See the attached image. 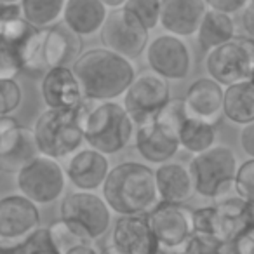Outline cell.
<instances>
[{
  "label": "cell",
  "mask_w": 254,
  "mask_h": 254,
  "mask_svg": "<svg viewBox=\"0 0 254 254\" xmlns=\"http://www.w3.org/2000/svg\"><path fill=\"white\" fill-rule=\"evenodd\" d=\"M82 94L94 101H113L126 92L136 77L134 64L105 47L82 53L71 64Z\"/></svg>",
  "instance_id": "6da1fadb"
},
{
  "label": "cell",
  "mask_w": 254,
  "mask_h": 254,
  "mask_svg": "<svg viewBox=\"0 0 254 254\" xmlns=\"http://www.w3.org/2000/svg\"><path fill=\"white\" fill-rule=\"evenodd\" d=\"M103 198L112 212L120 216L146 214L159 202L153 169L141 162H120L108 171Z\"/></svg>",
  "instance_id": "7a4b0ae2"
},
{
  "label": "cell",
  "mask_w": 254,
  "mask_h": 254,
  "mask_svg": "<svg viewBox=\"0 0 254 254\" xmlns=\"http://www.w3.org/2000/svg\"><path fill=\"white\" fill-rule=\"evenodd\" d=\"M98 101L84 98L77 108L51 110L47 108L33 124V138L40 155L54 160L68 159L84 143L85 117Z\"/></svg>",
  "instance_id": "3957f363"
},
{
  "label": "cell",
  "mask_w": 254,
  "mask_h": 254,
  "mask_svg": "<svg viewBox=\"0 0 254 254\" xmlns=\"http://www.w3.org/2000/svg\"><path fill=\"white\" fill-rule=\"evenodd\" d=\"M254 230V205L240 197H228L214 205L195 209L193 232L209 235L223 246L237 242Z\"/></svg>",
  "instance_id": "277c9868"
},
{
  "label": "cell",
  "mask_w": 254,
  "mask_h": 254,
  "mask_svg": "<svg viewBox=\"0 0 254 254\" xmlns=\"http://www.w3.org/2000/svg\"><path fill=\"white\" fill-rule=\"evenodd\" d=\"M134 131V122L120 103L98 101L85 117L84 141L105 155H115L127 148Z\"/></svg>",
  "instance_id": "5b68a950"
},
{
  "label": "cell",
  "mask_w": 254,
  "mask_h": 254,
  "mask_svg": "<svg viewBox=\"0 0 254 254\" xmlns=\"http://www.w3.org/2000/svg\"><path fill=\"white\" fill-rule=\"evenodd\" d=\"M237 155L226 145H214L190 160L193 190L204 198L219 200L233 188L237 176Z\"/></svg>",
  "instance_id": "8992f818"
},
{
  "label": "cell",
  "mask_w": 254,
  "mask_h": 254,
  "mask_svg": "<svg viewBox=\"0 0 254 254\" xmlns=\"http://www.w3.org/2000/svg\"><path fill=\"white\" fill-rule=\"evenodd\" d=\"M60 214L68 228L87 242L99 240L112 226V211L94 191H71L61 200Z\"/></svg>",
  "instance_id": "52a82bcc"
},
{
  "label": "cell",
  "mask_w": 254,
  "mask_h": 254,
  "mask_svg": "<svg viewBox=\"0 0 254 254\" xmlns=\"http://www.w3.org/2000/svg\"><path fill=\"white\" fill-rule=\"evenodd\" d=\"M205 70L223 87L251 80L254 73V39L235 35L232 40L211 49L205 56Z\"/></svg>",
  "instance_id": "ba28073f"
},
{
  "label": "cell",
  "mask_w": 254,
  "mask_h": 254,
  "mask_svg": "<svg viewBox=\"0 0 254 254\" xmlns=\"http://www.w3.org/2000/svg\"><path fill=\"white\" fill-rule=\"evenodd\" d=\"M16 185L21 195L37 205L53 204L64 193L66 174L58 160L37 155L16 173Z\"/></svg>",
  "instance_id": "9c48e42d"
},
{
  "label": "cell",
  "mask_w": 254,
  "mask_h": 254,
  "mask_svg": "<svg viewBox=\"0 0 254 254\" xmlns=\"http://www.w3.org/2000/svg\"><path fill=\"white\" fill-rule=\"evenodd\" d=\"M122 106L131 117L134 126L153 120L171 99L169 80L152 70L136 75L131 85L124 92Z\"/></svg>",
  "instance_id": "30bf717a"
},
{
  "label": "cell",
  "mask_w": 254,
  "mask_h": 254,
  "mask_svg": "<svg viewBox=\"0 0 254 254\" xmlns=\"http://www.w3.org/2000/svg\"><path fill=\"white\" fill-rule=\"evenodd\" d=\"M99 37L105 49L120 54L126 60H136L146 51L150 42V32L122 7L108 12Z\"/></svg>",
  "instance_id": "8fae6325"
},
{
  "label": "cell",
  "mask_w": 254,
  "mask_h": 254,
  "mask_svg": "<svg viewBox=\"0 0 254 254\" xmlns=\"http://www.w3.org/2000/svg\"><path fill=\"white\" fill-rule=\"evenodd\" d=\"M152 232L162 247L180 251L193 233V211L185 204L159 200L145 214Z\"/></svg>",
  "instance_id": "7c38bea8"
},
{
  "label": "cell",
  "mask_w": 254,
  "mask_h": 254,
  "mask_svg": "<svg viewBox=\"0 0 254 254\" xmlns=\"http://www.w3.org/2000/svg\"><path fill=\"white\" fill-rule=\"evenodd\" d=\"M146 61L152 71L166 80H183L191 70V53L181 37L164 33L148 42Z\"/></svg>",
  "instance_id": "4fadbf2b"
},
{
  "label": "cell",
  "mask_w": 254,
  "mask_h": 254,
  "mask_svg": "<svg viewBox=\"0 0 254 254\" xmlns=\"http://www.w3.org/2000/svg\"><path fill=\"white\" fill-rule=\"evenodd\" d=\"M0 171L16 174L39 153L33 131L18 124L14 117H0Z\"/></svg>",
  "instance_id": "5bb4252c"
},
{
  "label": "cell",
  "mask_w": 254,
  "mask_h": 254,
  "mask_svg": "<svg viewBox=\"0 0 254 254\" xmlns=\"http://www.w3.org/2000/svg\"><path fill=\"white\" fill-rule=\"evenodd\" d=\"M134 141L138 153L150 164H166L180 152L178 129L155 117L150 122L138 126L134 131Z\"/></svg>",
  "instance_id": "9a60e30c"
},
{
  "label": "cell",
  "mask_w": 254,
  "mask_h": 254,
  "mask_svg": "<svg viewBox=\"0 0 254 254\" xmlns=\"http://www.w3.org/2000/svg\"><path fill=\"white\" fill-rule=\"evenodd\" d=\"M40 226L39 205L25 195H5L0 198V239L19 242Z\"/></svg>",
  "instance_id": "2e32d148"
},
{
  "label": "cell",
  "mask_w": 254,
  "mask_h": 254,
  "mask_svg": "<svg viewBox=\"0 0 254 254\" xmlns=\"http://www.w3.org/2000/svg\"><path fill=\"white\" fill-rule=\"evenodd\" d=\"M110 242L119 254H157L160 249L145 214L119 216L112 226Z\"/></svg>",
  "instance_id": "e0dca14e"
},
{
  "label": "cell",
  "mask_w": 254,
  "mask_h": 254,
  "mask_svg": "<svg viewBox=\"0 0 254 254\" xmlns=\"http://www.w3.org/2000/svg\"><path fill=\"white\" fill-rule=\"evenodd\" d=\"M110 171L108 155L94 148H80L68 157L64 174L77 190L96 191L103 187Z\"/></svg>",
  "instance_id": "ac0fdd59"
},
{
  "label": "cell",
  "mask_w": 254,
  "mask_h": 254,
  "mask_svg": "<svg viewBox=\"0 0 254 254\" xmlns=\"http://www.w3.org/2000/svg\"><path fill=\"white\" fill-rule=\"evenodd\" d=\"M40 94L51 110L77 108L84 101L80 84L71 71V66H54L42 75Z\"/></svg>",
  "instance_id": "d6986e66"
},
{
  "label": "cell",
  "mask_w": 254,
  "mask_h": 254,
  "mask_svg": "<svg viewBox=\"0 0 254 254\" xmlns=\"http://www.w3.org/2000/svg\"><path fill=\"white\" fill-rule=\"evenodd\" d=\"M207 5L204 0H160L159 25L176 37H191L204 18Z\"/></svg>",
  "instance_id": "ffe728a7"
},
{
  "label": "cell",
  "mask_w": 254,
  "mask_h": 254,
  "mask_svg": "<svg viewBox=\"0 0 254 254\" xmlns=\"http://www.w3.org/2000/svg\"><path fill=\"white\" fill-rule=\"evenodd\" d=\"M223 91L225 87L211 77L197 78L188 87L187 96L183 98L187 115L216 124L223 115Z\"/></svg>",
  "instance_id": "44dd1931"
},
{
  "label": "cell",
  "mask_w": 254,
  "mask_h": 254,
  "mask_svg": "<svg viewBox=\"0 0 254 254\" xmlns=\"http://www.w3.org/2000/svg\"><path fill=\"white\" fill-rule=\"evenodd\" d=\"M82 54V37L71 32L64 23L44 28L42 56L47 70L54 66H71Z\"/></svg>",
  "instance_id": "7402d4cb"
},
{
  "label": "cell",
  "mask_w": 254,
  "mask_h": 254,
  "mask_svg": "<svg viewBox=\"0 0 254 254\" xmlns=\"http://www.w3.org/2000/svg\"><path fill=\"white\" fill-rule=\"evenodd\" d=\"M155 176V188L157 195L162 202L171 204H187L191 195L195 193L193 183L188 167L178 162H166L157 166L153 171Z\"/></svg>",
  "instance_id": "603a6c76"
},
{
  "label": "cell",
  "mask_w": 254,
  "mask_h": 254,
  "mask_svg": "<svg viewBox=\"0 0 254 254\" xmlns=\"http://www.w3.org/2000/svg\"><path fill=\"white\" fill-rule=\"evenodd\" d=\"M108 16V7L101 0H66L63 23L80 37L94 35L101 30Z\"/></svg>",
  "instance_id": "cb8c5ba5"
},
{
  "label": "cell",
  "mask_w": 254,
  "mask_h": 254,
  "mask_svg": "<svg viewBox=\"0 0 254 254\" xmlns=\"http://www.w3.org/2000/svg\"><path fill=\"white\" fill-rule=\"evenodd\" d=\"M223 117L237 126L254 122V82L242 80L223 91Z\"/></svg>",
  "instance_id": "d4e9b609"
},
{
  "label": "cell",
  "mask_w": 254,
  "mask_h": 254,
  "mask_svg": "<svg viewBox=\"0 0 254 254\" xmlns=\"http://www.w3.org/2000/svg\"><path fill=\"white\" fill-rule=\"evenodd\" d=\"M197 42L204 53L228 42L235 37V21L230 14L207 9L197 28Z\"/></svg>",
  "instance_id": "484cf974"
},
{
  "label": "cell",
  "mask_w": 254,
  "mask_h": 254,
  "mask_svg": "<svg viewBox=\"0 0 254 254\" xmlns=\"http://www.w3.org/2000/svg\"><path fill=\"white\" fill-rule=\"evenodd\" d=\"M178 139L181 148L190 152L191 155H197L216 145V126L187 117L178 129Z\"/></svg>",
  "instance_id": "4316f807"
},
{
  "label": "cell",
  "mask_w": 254,
  "mask_h": 254,
  "mask_svg": "<svg viewBox=\"0 0 254 254\" xmlns=\"http://www.w3.org/2000/svg\"><path fill=\"white\" fill-rule=\"evenodd\" d=\"M66 0H21V16L35 28H49L63 16Z\"/></svg>",
  "instance_id": "83f0119b"
},
{
  "label": "cell",
  "mask_w": 254,
  "mask_h": 254,
  "mask_svg": "<svg viewBox=\"0 0 254 254\" xmlns=\"http://www.w3.org/2000/svg\"><path fill=\"white\" fill-rule=\"evenodd\" d=\"M122 9L134 16L148 32L159 26L160 0H126Z\"/></svg>",
  "instance_id": "f1b7e54d"
},
{
  "label": "cell",
  "mask_w": 254,
  "mask_h": 254,
  "mask_svg": "<svg viewBox=\"0 0 254 254\" xmlns=\"http://www.w3.org/2000/svg\"><path fill=\"white\" fill-rule=\"evenodd\" d=\"M18 254H60V251L51 240L49 230L39 226L23 240H19Z\"/></svg>",
  "instance_id": "f546056e"
},
{
  "label": "cell",
  "mask_w": 254,
  "mask_h": 254,
  "mask_svg": "<svg viewBox=\"0 0 254 254\" xmlns=\"http://www.w3.org/2000/svg\"><path fill=\"white\" fill-rule=\"evenodd\" d=\"M21 101L23 91L16 78H0V117L12 115Z\"/></svg>",
  "instance_id": "4dcf8cb0"
},
{
  "label": "cell",
  "mask_w": 254,
  "mask_h": 254,
  "mask_svg": "<svg viewBox=\"0 0 254 254\" xmlns=\"http://www.w3.org/2000/svg\"><path fill=\"white\" fill-rule=\"evenodd\" d=\"M233 188L237 197L254 205V159H249L237 167V176Z\"/></svg>",
  "instance_id": "1f68e13d"
},
{
  "label": "cell",
  "mask_w": 254,
  "mask_h": 254,
  "mask_svg": "<svg viewBox=\"0 0 254 254\" xmlns=\"http://www.w3.org/2000/svg\"><path fill=\"white\" fill-rule=\"evenodd\" d=\"M47 230H49L51 240L54 242L56 249L60 251V254H64L66 251H70V249H73L75 246H78V244L87 242V240L80 239L77 233L71 232L63 219H58V221L51 223V225L47 226Z\"/></svg>",
  "instance_id": "d6a6232c"
},
{
  "label": "cell",
  "mask_w": 254,
  "mask_h": 254,
  "mask_svg": "<svg viewBox=\"0 0 254 254\" xmlns=\"http://www.w3.org/2000/svg\"><path fill=\"white\" fill-rule=\"evenodd\" d=\"M223 244L218 242L216 239L209 235H202V233H191V237L183 244L181 247V254H212V253H221Z\"/></svg>",
  "instance_id": "836d02e7"
},
{
  "label": "cell",
  "mask_w": 254,
  "mask_h": 254,
  "mask_svg": "<svg viewBox=\"0 0 254 254\" xmlns=\"http://www.w3.org/2000/svg\"><path fill=\"white\" fill-rule=\"evenodd\" d=\"M21 73L18 54L5 46H0V78H16Z\"/></svg>",
  "instance_id": "e575fe53"
},
{
  "label": "cell",
  "mask_w": 254,
  "mask_h": 254,
  "mask_svg": "<svg viewBox=\"0 0 254 254\" xmlns=\"http://www.w3.org/2000/svg\"><path fill=\"white\" fill-rule=\"evenodd\" d=\"M207 9H212V11H219L225 12V14H237L240 12L247 4L249 0H204Z\"/></svg>",
  "instance_id": "d590c367"
},
{
  "label": "cell",
  "mask_w": 254,
  "mask_h": 254,
  "mask_svg": "<svg viewBox=\"0 0 254 254\" xmlns=\"http://www.w3.org/2000/svg\"><path fill=\"white\" fill-rule=\"evenodd\" d=\"M240 145H242V150L246 152V155L254 159V122L242 127V131H240Z\"/></svg>",
  "instance_id": "8d00e7d4"
},
{
  "label": "cell",
  "mask_w": 254,
  "mask_h": 254,
  "mask_svg": "<svg viewBox=\"0 0 254 254\" xmlns=\"http://www.w3.org/2000/svg\"><path fill=\"white\" fill-rule=\"evenodd\" d=\"M242 26L247 37L254 39V0H249V4L242 9Z\"/></svg>",
  "instance_id": "74e56055"
},
{
  "label": "cell",
  "mask_w": 254,
  "mask_h": 254,
  "mask_svg": "<svg viewBox=\"0 0 254 254\" xmlns=\"http://www.w3.org/2000/svg\"><path fill=\"white\" fill-rule=\"evenodd\" d=\"M64 254H99V253H98V246H96V242H84V244L75 246L73 249L66 251Z\"/></svg>",
  "instance_id": "f35d334b"
},
{
  "label": "cell",
  "mask_w": 254,
  "mask_h": 254,
  "mask_svg": "<svg viewBox=\"0 0 254 254\" xmlns=\"http://www.w3.org/2000/svg\"><path fill=\"white\" fill-rule=\"evenodd\" d=\"M0 254H18V242L0 239Z\"/></svg>",
  "instance_id": "ab89813d"
},
{
  "label": "cell",
  "mask_w": 254,
  "mask_h": 254,
  "mask_svg": "<svg viewBox=\"0 0 254 254\" xmlns=\"http://www.w3.org/2000/svg\"><path fill=\"white\" fill-rule=\"evenodd\" d=\"M98 253H99V254H119V253H117L115 247L112 246L110 239L106 240L105 244H99V246H98Z\"/></svg>",
  "instance_id": "60d3db41"
},
{
  "label": "cell",
  "mask_w": 254,
  "mask_h": 254,
  "mask_svg": "<svg viewBox=\"0 0 254 254\" xmlns=\"http://www.w3.org/2000/svg\"><path fill=\"white\" fill-rule=\"evenodd\" d=\"M108 9H119L126 4V0H101Z\"/></svg>",
  "instance_id": "b9f144b4"
},
{
  "label": "cell",
  "mask_w": 254,
  "mask_h": 254,
  "mask_svg": "<svg viewBox=\"0 0 254 254\" xmlns=\"http://www.w3.org/2000/svg\"><path fill=\"white\" fill-rule=\"evenodd\" d=\"M21 0H0V9L2 7H12V5H19Z\"/></svg>",
  "instance_id": "7bdbcfd3"
},
{
  "label": "cell",
  "mask_w": 254,
  "mask_h": 254,
  "mask_svg": "<svg viewBox=\"0 0 254 254\" xmlns=\"http://www.w3.org/2000/svg\"><path fill=\"white\" fill-rule=\"evenodd\" d=\"M212 254H223V251H221V253H212Z\"/></svg>",
  "instance_id": "ee69618b"
},
{
  "label": "cell",
  "mask_w": 254,
  "mask_h": 254,
  "mask_svg": "<svg viewBox=\"0 0 254 254\" xmlns=\"http://www.w3.org/2000/svg\"><path fill=\"white\" fill-rule=\"evenodd\" d=\"M0 136H2V129H0Z\"/></svg>",
  "instance_id": "f6af8a7d"
},
{
  "label": "cell",
  "mask_w": 254,
  "mask_h": 254,
  "mask_svg": "<svg viewBox=\"0 0 254 254\" xmlns=\"http://www.w3.org/2000/svg\"><path fill=\"white\" fill-rule=\"evenodd\" d=\"M173 254H181V253H173Z\"/></svg>",
  "instance_id": "bcb514c9"
}]
</instances>
